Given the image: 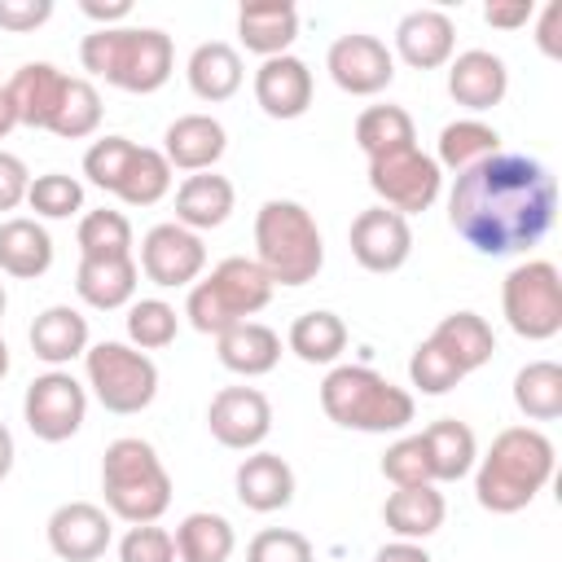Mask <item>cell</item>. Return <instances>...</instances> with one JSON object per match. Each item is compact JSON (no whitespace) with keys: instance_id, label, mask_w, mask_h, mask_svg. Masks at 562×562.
Segmentation results:
<instances>
[{"instance_id":"obj_18","label":"cell","mask_w":562,"mask_h":562,"mask_svg":"<svg viewBox=\"0 0 562 562\" xmlns=\"http://www.w3.org/2000/svg\"><path fill=\"white\" fill-rule=\"evenodd\" d=\"M66 83L70 75H61L53 61H26L13 70V79L4 83L13 110H18V123L26 127H53L57 110H61V97H66Z\"/></svg>"},{"instance_id":"obj_8","label":"cell","mask_w":562,"mask_h":562,"mask_svg":"<svg viewBox=\"0 0 562 562\" xmlns=\"http://www.w3.org/2000/svg\"><path fill=\"white\" fill-rule=\"evenodd\" d=\"M83 369H88V386L101 400L105 413L132 417L140 408L154 404L158 395V364L127 347V342H97L83 351Z\"/></svg>"},{"instance_id":"obj_16","label":"cell","mask_w":562,"mask_h":562,"mask_svg":"<svg viewBox=\"0 0 562 562\" xmlns=\"http://www.w3.org/2000/svg\"><path fill=\"white\" fill-rule=\"evenodd\" d=\"M48 549L61 562H97L110 549V514L92 501H66L48 518Z\"/></svg>"},{"instance_id":"obj_38","label":"cell","mask_w":562,"mask_h":562,"mask_svg":"<svg viewBox=\"0 0 562 562\" xmlns=\"http://www.w3.org/2000/svg\"><path fill=\"white\" fill-rule=\"evenodd\" d=\"M167 189H171V162L162 158V149L136 145L123 167V180L114 184V198H123L127 206H154L167 198Z\"/></svg>"},{"instance_id":"obj_31","label":"cell","mask_w":562,"mask_h":562,"mask_svg":"<svg viewBox=\"0 0 562 562\" xmlns=\"http://www.w3.org/2000/svg\"><path fill=\"white\" fill-rule=\"evenodd\" d=\"M184 75H189L193 97H202V101L215 105V101H228V97L241 88V57H237L233 44L206 40V44H198V48L189 53Z\"/></svg>"},{"instance_id":"obj_56","label":"cell","mask_w":562,"mask_h":562,"mask_svg":"<svg viewBox=\"0 0 562 562\" xmlns=\"http://www.w3.org/2000/svg\"><path fill=\"white\" fill-rule=\"evenodd\" d=\"M9 373V347H4V338H0V378Z\"/></svg>"},{"instance_id":"obj_20","label":"cell","mask_w":562,"mask_h":562,"mask_svg":"<svg viewBox=\"0 0 562 562\" xmlns=\"http://www.w3.org/2000/svg\"><path fill=\"white\" fill-rule=\"evenodd\" d=\"M448 92L457 105L465 110H492L505 101L509 92V70L496 53L487 48H470V53H457L452 66H448Z\"/></svg>"},{"instance_id":"obj_24","label":"cell","mask_w":562,"mask_h":562,"mask_svg":"<svg viewBox=\"0 0 562 562\" xmlns=\"http://www.w3.org/2000/svg\"><path fill=\"white\" fill-rule=\"evenodd\" d=\"M430 342L461 369V373H474L492 360L496 351V334L492 325L479 316V312H448L435 329H430Z\"/></svg>"},{"instance_id":"obj_21","label":"cell","mask_w":562,"mask_h":562,"mask_svg":"<svg viewBox=\"0 0 562 562\" xmlns=\"http://www.w3.org/2000/svg\"><path fill=\"white\" fill-rule=\"evenodd\" d=\"M228 149L224 123L211 114H180L162 136V158L171 171H211Z\"/></svg>"},{"instance_id":"obj_48","label":"cell","mask_w":562,"mask_h":562,"mask_svg":"<svg viewBox=\"0 0 562 562\" xmlns=\"http://www.w3.org/2000/svg\"><path fill=\"white\" fill-rule=\"evenodd\" d=\"M53 18V0H0V31L26 35Z\"/></svg>"},{"instance_id":"obj_17","label":"cell","mask_w":562,"mask_h":562,"mask_svg":"<svg viewBox=\"0 0 562 562\" xmlns=\"http://www.w3.org/2000/svg\"><path fill=\"white\" fill-rule=\"evenodd\" d=\"M255 101L268 119H299L312 105V70L303 57H268L255 70Z\"/></svg>"},{"instance_id":"obj_28","label":"cell","mask_w":562,"mask_h":562,"mask_svg":"<svg viewBox=\"0 0 562 562\" xmlns=\"http://www.w3.org/2000/svg\"><path fill=\"white\" fill-rule=\"evenodd\" d=\"M233 211V184L215 171H193L176 189V224L198 233V228H220Z\"/></svg>"},{"instance_id":"obj_36","label":"cell","mask_w":562,"mask_h":562,"mask_svg":"<svg viewBox=\"0 0 562 562\" xmlns=\"http://www.w3.org/2000/svg\"><path fill=\"white\" fill-rule=\"evenodd\" d=\"M285 342L303 364H334L342 356V347H347V325L334 312H303L290 325Z\"/></svg>"},{"instance_id":"obj_2","label":"cell","mask_w":562,"mask_h":562,"mask_svg":"<svg viewBox=\"0 0 562 562\" xmlns=\"http://www.w3.org/2000/svg\"><path fill=\"white\" fill-rule=\"evenodd\" d=\"M553 479V443L536 426H509L492 439L474 474V496L487 514L527 509Z\"/></svg>"},{"instance_id":"obj_51","label":"cell","mask_w":562,"mask_h":562,"mask_svg":"<svg viewBox=\"0 0 562 562\" xmlns=\"http://www.w3.org/2000/svg\"><path fill=\"white\" fill-rule=\"evenodd\" d=\"M558 31H562V4H544L540 26H536V44H540L544 57H562V40H558Z\"/></svg>"},{"instance_id":"obj_14","label":"cell","mask_w":562,"mask_h":562,"mask_svg":"<svg viewBox=\"0 0 562 562\" xmlns=\"http://www.w3.org/2000/svg\"><path fill=\"white\" fill-rule=\"evenodd\" d=\"M347 241H351V255H356V263L364 272H395L413 255V228H408V220L395 215V211H386V206L360 211L351 220Z\"/></svg>"},{"instance_id":"obj_57","label":"cell","mask_w":562,"mask_h":562,"mask_svg":"<svg viewBox=\"0 0 562 562\" xmlns=\"http://www.w3.org/2000/svg\"><path fill=\"white\" fill-rule=\"evenodd\" d=\"M4 307H9V294H4V281H0V316H4Z\"/></svg>"},{"instance_id":"obj_35","label":"cell","mask_w":562,"mask_h":562,"mask_svg":"<svg viewBox=\"0 0 562 562\" xmlns=\"http://www.w3.org/2000/svg\"><path fill=\"white\" fill-rule=\"evenodd\" d=\"M514 404L531 422H553L562 417V364L553 360H531L514 373Z\"/></svg>"},{"instance_id":"obj_9","label":"cell","mask_w":562,"mask_h":562,"mask_svg":"<svg viewBox=\"0 0 562 562\" xmlns=\"http://www.w3.org/2000/svg\"><path fill=\"white\" fill-rule=\"evenodd\" d=\"M501 312L518 338L544 342L562 329V277L549 259L518 263L501 285Z\"/></svg>"},{"instance_id":"obj_30","label":"cell","mask_w":562,"mask_h":562,"mask_svg":"<svg viewBox=\"0 0 562 562\" xmlns=\"http://www.w3.org/2000/svg\"><path fill=\"white\" fill-rule=\"evenodd\" d=\"M31 351L44 364H66V360L83 356L88 351V316L66 303L44 307L31 325Z\"/></svg>"},{"instance_id":"obj_13","label":"cell","mask_w":562,"mask_h":562,"mask_svg":"<svg viewBox=\"0 0 562 562\" xmlns=\"http://www.w3.org/2000/svg\"><path fill=\"white\" fill-rule=\"evenodd\" d=\"M206 268V246L198 233L180 228L176 220L171 224H154L140 241V272L162 285V290H176V285H193Z\"/></svg>"},{"instance_id":"obj_22","label":"cell","mask_w":562,"mask_h":562,"mask_svg":"<svg viewBox=\"0 0 562 562\" xmlns=\"http://www.w3.org/2000/svg\"><path fill=\"white\" fill-rule=\"evenodd\" d=\"M233 483H237V501L246 509H255V514L285 509L294 501V470L277 452H250L237 465V479Z\"/></svg>"},{"instance_id":"obj_34","label":"cell","mask_w":562,"mask_h":562,"mask_svg":"<svg viewBox=\"0 0 562 562\" xmlns=\"http://www.w3.org/2000/svg\"><path fill=\"white\" fill-rule=\"evenodd\" d=\"M492 154H501V132L483 119H457L439 132V158L435 162L461 176V171H470L474 162H483Z\"/></svg>"},{"instance_id":"obj_37","label":"cell","mask_w":562,"mask_h":562,"mask_svg":"<svg viewBox=\"0 0 562 562\" xmlns=\"http://www.w3.org/2000/svg\"><path fill=\"white\" fill-rule=\"evenodd\" d=\"M356 145L364 149V158H382V154H395V149L417 145V132H413L408 110L404 105H369V110H360V119H356Z\"/></svg>"},{"instance_id":"obj_26","label":"cell","mask_w":562,"mask_h":562,"mask_svg":"<svg viewBox=\"0 0 562 562\" xmlns=\"http://www.w3.org/2000/svg\"><path fill=\"white\" fill-rule=\"evenodd\" d=\"M53 268V237L44 224L13 215L0 224V272L18 277V281H35Z\"/></svg>"},{"instance_id":"obj_29","label":"cell","mask_w":562,"mask_h":562,"mask_svg":"<svg viewBox=\"0 0 562 562\" xmlns=\"http://www.w3.org/2000/svg\"><path fill=\"white\" fill-rule=\"evenodd\" d=\"M136 259H79V272H75V290L88 307L97 312H114V307H127L132 294H136Z\"/></svg>"},{"instance_id":"obj_6","label":"cell","mask_w":562,"mask_h":562,"mask_svg":"<svg viewBox=\"0 0 562 562\" xmlns=\"http://www.w3.org/2000/svg\"><path fill=\"white\" fill-rule=\"evenodd\" d=\"M101 492L114 518L123 522H158L171 505V474L158 461L154 443L123 435L101 457Z\"/></svg>"},{"instance_id":"obj_45","label":"cell","mask_w":562,"mask_h":562,"mask_svg":"<svg viewBox=\"0 0 562 562\" xmlns=\"http://www.w3.org/2000/svg\"><path fill=\"white\" fill-rule=\"evenodd\" d=\"M132 149H136V145H132L127 136H101V140H92V149L83 154V176H88L97 189L114 193V184L123 180V167H127Z\"/></svg>"},{"instance_id":"obj_32","label":"cell","mask_w":562,"mask_h":562,"mask_svg":"<svg viewBox=\"0 0 562 562\" xmlns=\"http://www.w3.org/2000/svg\"><path fill=\"white\" fill-rule=\"evenodd\" d=\"M422 443H426V457H430V474L435 483H452V479H465L474 470V457H479V439L465 422L457 417H439L422 430Z\"/></svg>"},{"instance_id":"obj_53","label":"cell","mask_w":562,"mask_h":562,"mask_svg":"<svg viewBox=\"0 0 562 562\" xmlns=\"http://www.w3.org/2000/svg\"><path fill=\"white\" fill-rule=\"evenodd\" d=\"M373 562H430V553L417 540H395V544H382L373 553Z\"/></svg>"},{"instance_id":"obj_41","label":"cell","mask_w":562,"mask_h":562,"mask_svg":"<svg viewBox=\"0 0 562 562\" xmlns=\"http://www.w3.org/2000/svg\"><path fill=\"white\" fill-rule=\"evenodd\" d=\"M176 307L162 303V299H140L127 307V338L136 351H158V347H171L176 342Z\"/></svg>"},{"instance_id":"obj_50","label":"cell","mask_w":562,"mask_h":562,"mask_svg":"<svg viewBox=\"0 0 562 562\" xmlns=\"http://www.w3.org/2000/svg\"><path fill=\"white\" fill-rule=\"evenodd\" d=\"M536 18V4L531 0H518V4H487L483 9V22L487 26H501V31H518Z\"/></svg>"},{"instance_id":"obj_47","label":"cell","mask_w":562,"mask_h":562,"mask_svg":"<svg viewBox=\"0 0 562 562\" xmlns=\"http://www.w3.org/2000/svg\"><path fill=\"white\" fill-rule=\"evenodd\" d=\"M119 562H176V540L158 522H136L119 540Z\"/></svg>"},{"instance_id":"obj_19","label":"cell","mask_w":562,"mask_h":562,"mask_svg":"<svg viewBox=\"0 0 562 562\" xmlns=\"http://www.w3.org/2000/svg\"><path fill=\"white\" fill-rule=\"evenodd\" d=\"M457 48V31L452 18L439 9H413L400 18L395 26V53L413 66V70H439L452 61Z\"/></svg>"},{"instance_id":"obj_3","label":"cell","mask_w":562,"mask_h":562,"mask_svg":"<svg viewBox=\"0 0 562 562\" xmlns=\"http://www.w3.org/2000/svg\"><path fill=\"white\" fill-rule=\"evenodd\" d=\"M79 61L88 75L123 88V92H158L171 79L176 48L158 26H97L79 44Z\"/></svg>"},{"instance_id":"obj_52","label":"cell","mask_w":562,"mask_h":562,"mask_svg":"<svg viewBox=\"0 0 562 562\" xmlns=\"http://www.w3.org/2000/svg\"><path fill=\"white\" fill-rule=\"evenodd\" d=\"M79 9H83V18L101 22V31H105L110 22H123V18L132 13V4H127V0H110V4H101V0H83Z\"/></svg>"},{"instance_id":"obj_25","label":"cell","mask_w":562,"mask_h":562,"mask_svg":"<svg viewBox=\"0 0 562 562\" xmlns=\"http://www.w3.org/2000/svg\"><path fill=\"white\" fill-rule=\"evenodd\" d=\"M443 492L435 483H422V487H395L382 505V522L386 531H395L400 540H426L443 527Z\"/></svg>"},{"instance_id":"obj_55","label":"cell","mask_w":562,"mask_h":562,"mask_svg":"<svg viewBox=\"0 0 562 562\" xmlns=\"http://www.w3.org/2000/svg\"><path fill=\"white\" fill-rule=\"evenodd\" d=\"M9 470H13V435H9V426L0 422V483L9 479Z\"/></svg>"},{"instance_id":"obj_39","label":"cell","mask_w":562,"mask_h":562,"mask_svg":"<svg viewBox=\"0 0 562 562\" xmlns=\"http://www.w3.org/2000/svg\"><path fill=\"white\" fill-rule=\"evenodd\" d=\"M79 259H127L132 255V224L123 211H88L79 220Z\"/></svg>"},{"instance_id":"obj_27","label":"cell","mask_w":562,"mask_h":562,"mask_svg":"<svg viewBox=\"0 0 562 562\" xmlns=\"http://www.w3.org/2000/svg\"><path fill=\"white\" fill-rule=\"evenodd\" d=\"M215 351H220V364L241 373V378H259V373H272L277 360H281V338L277 329L259 325V321H241L233 329H224L215 338Z\"/></svg>"},{"instance_id":"obj_54","label":"cell","mask_w":562,"mask_h":562,"mask_svg":"<svg viewBox=\"0 0 562 562\" xmlns=\"http://www.w3.org/2000/svg\"><path fill=\"white\" fill-rule=\"evenodd\" d=\"M13 127H18V110H13V101H9V92H4V83H0V140H4Z\"/></svg>"},{"instance_id":"obj_7","label":"cell","mask_w":562,"mask_h":562,"mask_svg":"<svg viewBox=\"0 0 562 562\" xmlns=\"http://www.w3.org/2000/svg\"><path fill=\"white\" fill-rule=\"evenodd\" d=\"M272 299V281L268 272L255 263V259H241V255H228L211 268L206 281H193L189 285V303H184V316L198 334H211L220 338L224 329L250 321L255 312H263Z\"/></svg>"},{"instance_id":"obj_23","label":"cell","mask_w":562,"mask_h":562,"mask_svg":"<svg viewBox=\"0 0 562 562\" xmlns=\"http://www.w3.org/2000/svg\"><path fill=\"white\" fill-rule=\"evenodd\" d=\"M237 35L246 44V53H259L263 61L268 57H281L294 35H299V9L285 4V0H259V4H241L237 13Z\"/></svg>"},{"instance_id":"obj_46","label":"cell","mask_w":562,"mask_h":562,"mask_svg":"<svg viewBox=\"0 0 562 562\" xmlns=\"http://www.w3.org/2000/svg\"><path fill=\"white\" fill-rule=\"evenodd\" d=\"M246 562H312V544L303 531L268 527L246 544Z\"/></svg>"},{"instance_id":"obj_42","label":"cell","mask_w":562,"mask_h":562,"mask_svg":"<svg viewBox=\"0 0 562 562\" xmlns=\"http://www.w3.org/2000/svg\"><path fill=\"white\" fill-rule=\"evenodd\" d=\"M26 202L44 220H66V215H75L83 206V184L75 176H66V171H48V176H35L31 180Z\"/></svg>"},{"instance_id":"obj_15","label":"cell","mask_w":562,"mask_h":562,"mask_svg":"<svg viewBox=\"0 0 562 562\" xmlns=\"http://www.w3.org/2000/svg\"><path fill=\"white\" fill-rule=\"evenodd\" d=\"M206 426H211V435L224 448L246 452V448H259L268 439V430H272V404L255 386H224V391H215V400L206 408Z\"/></svg>"},{"instance_id":"obj_44","label":"cell","mask_w":562,"mask_h":562,"mask_svg":"<svg viewBox=\"0 0 562 562\" xmlns=\"http://www.w3.org/2000/svg\"><path fill=\"white\" fill-rule=\"evenodd\" d=\"M408 378H413V386H417L422 395H448L465 373H461V369H457V364L426 338V342L408 356Z\"/></svg>"},{"instance_id":"obj_43","label":"cell","mask_w":562,"mask_h":562,"mask_svg":"<svg viewBox=\"0 0 562 562\" xmlns=\"http://www.w3.org/2000/svg\"><path fill=\"white\" fill-rule=\"evenodd\" d=\"M382 474H386L395 487H422V483H435L422 435H404V439H395V443L386 448V457H382Z\"/></svg>"},{"instance_id":"obj_49","label":"cell","mask_w":562,"mask_h":562,"mask_svg":"<svg viewBox=\"0 0 562 562\" xmlns=\"http://www.w3.org/2000/svg\"><path fill=\"white\" fill-rule=\"evenodd\" d=\"M26 189H31L26 162L18 154H4L0 149V211H13L18 202H26Z\"/></svg>"},{"instance_id":"obj_33","label":"cell","mask_w":562,"mask_h":562,"mask_svg":"<svg viewBox=\"0 0 562 562\" xmlns=\"http://www.w3.org/2000/svg\"><path fill=\"white\" fill-rule=\"evenodd\" d=\"M176 558L180 562H228L233 549H237V536H233V522L224 514H211V509H198L189 514L180 527H176Z\"/></svg>"},{"instance_id":"obj_11","label":"cell","mask_w":562,"mask_h":562,"mask_svg":"<svg viewBox=\"0 0 562 562\" xmlns=\"http://www.w3.org/2000/svg\"><path fill=\"white\" fill-rule=\"evenodd\" d=\"M22 413H26V426H31L35 439H44V443H61V439H70V435L83 426L88 391H83L70 373L48 369V373H40V378L26 386Z\"/></svg>"},{"instance_id":"obj_5","label":"cell","mask_w":562,"mask_h":562,"mask_svg":"<svg viewBox=\"0 0 562 562\" xmlns=\"http://www.w3.org/2000/svg\"><path fill=\"white\" fill-rule=\"evenodd\" d=\"M321 408L329 422L364 435H391L413 422V395L369 364H338L321 382Z\"/></svg>"},{"instance_id":"obj_10","label":"cell","mask_w":562,"mask_h":562,"mask_svg":"<svg viewBox=\"0 0 562 562\" xmlns=\"http://www.w3.org/2000/svg\"><path fill=\"white\" fill-rule=\"evenodd\" d=\"M439 184H443L439 162L430 154H422L417 145L369 158V189L382 198L386 211H395L404 220L413 211H430V202L439 198Z\"/></svg>"},{"instance_id":"obj_4","label":"cell","mask_w":562,"mask_h":562,"mask_svg":"<svg viewBox=\"0 0 562 562\" xmlns=\"http://www.w3.org/2000/svg\"><path fill=\"white\" fill-rule=\"evenodd\" d=\"M255 263L272 285H307L325 263V241L303 202L272 198L255 215Z\"/></svg>"},{"instance_id":"obj_1","label":"cell","mask_w":562,"mask_h":562,"mask_svg":"<svg viewBox=\"0 0 562 562\" xmlns=\"http://www.w3.org/2000/svg\"><path fill=\"white\" fill-rule=\"evenodd\" d=\"M558 215V184L540 158L492 154L461 171L448 193L452 233L487 259L531 250Z\"/></svg>"},{"instance_id":"obj_40","label":"cell","mask_w":562,"mask_h":562,"mask_svg":"<svg viewBox=\"0 0 562 562\" xmlns=\"http://www.w3.org/2000/svg\"><path fill=\"white\" fill-rule=\"evenodd\" d=\"M101 127V97L88 79H70L66 83V97H61V110L53 119L48 132H57L61 140H83Z\"/></svg>"},{"instance_id":"obj_12","label":"cell","mask_w":562,"mask_h":562,"mask_svg":"<svg viewBox=\"0 0 562 562\" xmlns=\"http://www.w3.org/2000/svg\"><path fill=\"white\" fill-rule=\"evenodd\" d=\"M325 70L329 79L351 92V97H373L382 92L391 79H395V57L391 48L378 40V35H364V31H351V35H338L325 53Z\"/></svg>"}]
</instances>
